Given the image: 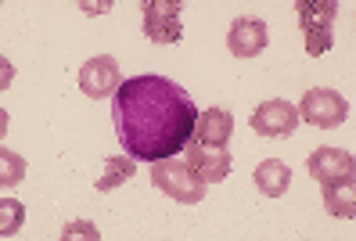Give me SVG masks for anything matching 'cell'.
<instances>
[{"label": "cell", "mask_w": 356, "mask_h": 241, "mask_svg": "<svg viewBox=\"0 0 356 241\" xmlns=\"http://www.w3.org/2000/svg\"><path fill=\"white\" fill-rule=\"evenodd\" d=\"M112 97V123L122 151L144 163H162L187 148L198 108L180 83L165 76H134Z\"/></svg>", "instance_id": "cell-1"}, {"label": "cell", "mask_w": 356, "mask_h": 241, "mask_svg": "<svg viewBox=\"0 0 356 241\" xmlns=\"http://www.w3.org/2000/svg\"><path fill=\"white\" fill-rule=\"evenodd\" d=\"M180 0H144L140 15H144V36L152 44H177L184 36L180 29Z\"/></svg>", "instance_id": "cell-5"}, {"label": "cell", "mask_w": 356, "mask_h": 241, "mask_svg": "<svg viewBox=\"0 0 356 241\" xmlns=\"http://www.w3.org/2000/svg\"><path fill=\"white\" fill-rule=\"evenodd\" d=\"M349 115V105L342 94H334L327 87H317V90H306L302 101H299V119L309 126H321V130H334L342 126Z\"/></svg>", "instance_id": "cell-4"}, {"label": "cell", "mask_w": 356, "mask_h": 241, "mask_svg": "<svg viewBox=\"0 0 356 241\" xmlns=\"http://www.w3.org/2000/svg\"><path fill=\"white\" fill-rule=\"evenodd\" d=\"M302 44L309 58H321L331 51V22L339 15V0H296Z\"/></svg>", "instance_id": "cell-2"}, {"label": "cell", "mask_w": 356, "mask_h": 241, "mask_svg": "<svg viewBox=\"0 0 356 241\" xmlns=\"http://www.w3.org/2000/svg\"><path fill=\"white\" fill-rule=\"evenodd\" d=\"M306 169L324 188V184H334V180H356V158L342 148H317L306 158Z\"/></svg>", "instance_id": "cell-9"}, {"label": "cell", "mask_w": 356, "mask_h": 241, "mask_svg": "<svg viewBox=\"0 0 356 241\" xmlns=\"http://www.w3.org/2000/svg\"><path fill=\"white\" fill-rule=\"evenodd\" d=\"M22 219H26L22 202H15V198L4 194V202H0V238H11L18 227H22Z\"/></svg>", "instance_id": "cell-16"}, {"label": "cell", "mask_w": 356, "mask_h": 241, "mask_svg": "<svg viewBox=\"0 0 356 241\" xmlns=\"http://www.w3.org/2000/svg\"><path fill=\"white\" fill-rule=\"evenodd\" d=\"M26 180V158L18 155V151H0V184H4V191L8 188H18Z\"/></svg>", "instance_id": "cell-15"}, {"label": "cell", "mask_w": 356, "mask_h": 241, "mask_svg": "<svg viewBox=\"0 0 356 241\" xmlns=\"http://www.w3.org/2000/svg\"><path fill=\"white\" fill-rule=\"evenodd\" d=\"M152 180L162 194H170L180 206H198L205 198V184L187 169V163H180V158H162V163H155Z\"/></svg>", "instance_id": "cell-3"}, {"label": "cell", "mask_w": 356, "mask_h": 241, "mask_svg": "<svg viewBox=\"0 0 356 241\" xmlns=\"http://www.w3.org/2000/svg\"><path fill=\"white\" fill-rule=\"evenodd\" d=\"M122 87V79H119V62L112 54H97V58H90L87 65L79 69V90L87 94V97H108V94H115Z\"/></svg>", "instance_id": "cell-8"}, {"label": "cell", "mask_w": 356, "mask_h": 241, "mask_svg": "<svg viewBox=\"0 0 356 241\" xmlns=\"http://www.w3.org/2000/svg\"><path fill=\"white\" fill-rule=\"evenodd\" d=\"M83 11H87V15H101V11H108L112 4H108V0H104V4H79Z\"/></svg>", "instance_id": "cell-18"}, {"label": "cell", "mask_w": 356, "mask_h": 241, "mask_svg": "<svg viewBox=\"0 0 356 241\" xmlns=\"http://www.w3.org/2000/svg\"><path fill=\"white\" fill-rule=\"evenodd\" d=\"M252 130L259 137H291L299 126V108L291 101H281V97H274V101H263L256 112H252Z\"/></svg>", "instance_id": "cell-6"}, {"label": "cell", "mask_w": 356, "mask_h": 241, "mask_svg": "<svg viewBox=\"0 0 356 241\" xmlns=\"http://www.w3.org/2000/svg\"><path fill=\"white\" fill-rule=\"evenodd\" d=\"M252 180H256V191H259V194L281 198V194L291 188V169H288L284 163H277V158H266V163L256 166Z\"/></svg>", "instance_id": "cell-12"}, {"label": "cell", "mask_w": 356, "mask_h": 241, "mask_svg": "<svg viewBox=\"0 0 356 241\" xmlns=\"http://www.w3.org/2000/svg\"><path fill=\"white\" fill-rule=\"evenodd\" d=\"M184 163L202 180V184H220V180H227L234 158H230L227 148H209V144H195V140H187V158H184Z\"/></svg>", "instance_id": "cell-7"}, {"label": "cell", "mask_w": 356, "mask_h": 241, "mask_svg": "<svg viewBox=\"0 0 356 241\" xmlns=\"http://www.w3.org/2000/svg\"><path fill=\"white\" fill-rule=\"evenodd\" d=\"M270 44V29L263 18H238L227 33V51L234 58H256Z\"/></svg>", "instance_id": "cell-10"}, {"label": "cell", "mask_w": 356, "mask_h": 241, "mask_svg": "<svg viewBox=\"0 0 356 241\" xmlns=\"http://www.w3.org/2000/svg\"><path fill=\"white\" fill-rule=\"evenodd\" d=\"M230 133H234V115L227 108H205V112H198L191 140L195 144H209V148H227Z\"/></svg>", "instance_id": "cell-11"}, {"label": "cell", "mask_w": 356, "mask_h": 241, "mask_svg": "<svg viewBox=\"0 0 356 241\" xmlns=\"http://www.w3.org/2000/svg\"><path fill=\"white\" fill-rule=\"evenodd\" d=\"M61 238H101L97 227L90 224V219H72V224H65V231H61Z\"/></svg>", "instance_id": "cell-17"}, {"label": "cell", "mask_w": 356, "mask_h": 241, "mask_svg": "<svg viewBox=\"0 0 356 241\" xmlns=\"http://www.w3.org/2000/svg\"><path fill=\"white\" fill-rule=\"evenodd\" d=\"M324 209L339 219H356V180H334L324 184Z\"/></svg>", "instance_id": "cell-13"}, {"label": "cell", "mask_w": 356, "mask_h": 241, "mask_svg": "<svg viewBox=\"0 0 356 241\" xmlns=\"http://www.w3.org/2000/svg\"><path fill=\"white\" fill-rule=\"evenodd\" d=\"M134 173H137V158L134 155H112L108 163H104V173H101V180H97V191L104 194V191H115V188H122L127 180H134Z\"/></svg>", "instance_id": "cell-14"}]
</instances>
